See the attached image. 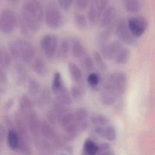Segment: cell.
<instances>
[{"instance_id": "obj_35", "label": "cell", "mask_w": 155, "mask_h": 155, "mask_svg": "<svg viewBox=\"0 0 155 155\" xmlns=\"http://www.w3.org/2000/svg\"><path fill=\"white\" fill-rule=\"evenodd\" d=\"M82 64L84 68L88 71H91L95 68L92 59L87 55L85 54L82 57Z\"/></svg>"}, {"instance_id": "obj_47", "label": "cell", "mask_w": 155, "mask_h": 155, "mask_svg": "<svg viewBox=\"0 0 155 155\" xmlns=\"http://www.w3.org/2000/svg\"><path fill=\"white\" fill-rule=\"evenodd\" d=\"M77 124H78L79 131H83L87 130L88 126V123L87 120L77 122Z\"/></svg>"}, {"instance_id": "obj_33", "label": "cell", "mask_w": 155, "mask_h": 155, "mask_svg": "<svg viewBox=\"0 0 155 155\" xmlns=\"http://www.w3.org/2000/svg\"><path fill=\"white\" fill-rule=\"evenodd\" d=\"M75 115V120L77 122L87 120L89 116L87 110L84 108H79L77 109Z\"/></svg>"}, {"instance_id": "obj_41", "label": "cell", "mask_w": 155, "mask_h": 155, "mask_svg": "<svg viewBox=\"0 0 155 155\" xmlns=\"http://www.w3.org/2000/svg\"><path fill=\"white\" fill-rule=\"evenodd\" d=\"M89 1L87 0H78L74 2L75 8L78 11H82L86 10L89 5Z\"/></svg>"}, {"instance_id": "obj_50", "label": "cell", "mask_w": 155, "mask_h": 155, "mask_svg": "<svg viewBox=\"0 0 155 155\" xmlns=\"http://www.w3.org/2000/svg\"><path fill=\"white\" fill-rule=\"evenodd\" d=\"M84 155H88V154H87V153H85V152H84Z\"/></svg>"}, {"instance_id": "obj_40", "label": "cell", "mask_w": 155, "mask_h": 155, "mask_svg": "<svg viewBox=\"0 0 155 155\" xmlns=\"http://www.w3.org/2000/svg\"><path fill=\"white\" fill-rule=\"evenodd\" d=\"M50 92L48 89H44L41 92L39 99V101L41 104H47L50 101Z\"/></svg>"}, {"instance_id": "obj_53", "label": "cell", "mask_w": 155, "mask_h": 155, "mask_svg": "<svg viewBox=\"0 0 155 155\" xmlns=\"http://www.w3.org/2000/svg\"></svg>"}, {"instance_id": "obj_46", "label": "cell", "mask_w": 155, "mask_h": 155, "mask_svg": "<svg viewBox=\"0 0 155 155\" xmlns=\"http://www.w3.org/2000/svg\"><path fill=\"white\" fill-rule=\"evenodd\" d=\"M78 133H66L64 135V139L67 141H71L74 140L77 137Z\"/></svg>"}, {"instance_id": "obj_31", "label": "cell", "mask_w": 155, "mask_h": 155, "mask_svg": "<svg viewBox=\"0 0 155 155\" xmlns=\"http://www.w3.org/2000/svg\"><path fill=\"white\" fill-rule=\"evenodd\" d=\"M84 147V152L88 155H96L97 153V146L91 140L85 141Z\"/></svg>"}, {"instance_id": "obj_18", "label": "cell", "mask_w": 155, "mask_h": 155, "mask_svg": "<svg viewBox=\"0 0 155 155\" xmlns=\"http://www.w3.org/2000/svg\"><path fill=\"white\" fill-rule=\"evenodd\" d=\"M101 81L100 76L97 72H91L87 77L88 85L94 90H98L99 89Z\"/></svg>"}, {"instance_id": "obj_29", "label": "cell", "mask_w": 155, "mask_h": 155, "mask_svg": "<svg viewBox=\"0 0 155 155\" xmlns=\"http://www.w3.org/2000/svg\"><path fill=\"white\" fill-rule=\"evenodd\" d=\"M57 102L64 106H68L72 102V99L68 90L57 94Z\"/></svg>"}, {"instance_id": "obj_37", "label": "cell", "mask_w": 155, "mask_h": 155, "mask_svg": "<svg viewBox=\"0 0 155 155\" xmlns=\"http://www.w3.org/2000/svg\"><path fill=\"white\" fill-rule=\"evenodd\" d=\"M18 150H19L23 155H31V150L29 145V143L25 140L21 139L20 138Z\"/></svg>"}, {"instance_id": "obj_7", "label": "cell", "mask_w": 155, "mask_h": 155, "mask_svg": "<svg viewBox=\"0 0 155 155\" xmlns=\"http://www.w3.org/2000/svg\"><path fill=\"white\" fill-rule=\"evenodd\" d=\"M17 18L15 14L8 9L0 12V31L4 33H10L15 28Z\"/></svg>"}, {"instance_id": "obj_10", "label": "cell", "mask_w": 155, "mask_h": 155, "mask_svg": "<svg viewBox=\"0 0 155 155\" xmlns=\"http://www.w3.org/2000/svg\"><path fill=\"white\" fill-rule=\"evenodd\" d=\"M41 49L46 56L52 57L55 55L58 47V39L53 34H48L42 38L41 42Z\"/></svg>"}, {"instance_id": "obj_39", "label": "cell", "mask_w": 155, "mask_h": 155, "mask_svg": "<svg viewBox=\"0 0 155 155\" xmlns=\"http://www.w3.org/2000/svg\"><path fill=\"white\" fill-rule=\"evenodd\" d=\"M110 35V31L109 30L104 31L101 32L97 37L98 43L99 46H101L109 42Z\"/></svg>"}, {"instance_id": "obj_30", "label": "cell", "mask_w": 155, "mask_h": 155, "mask_svg": "<svg viewBox=\"0 0 155 155\" xmlns=\"http://www.w3.org/2000/svg\"><path fill=\"white\" fill-rule=\"evenodd\" d=\"M76 121L75 115L71 112H70L65 113L59 120L61 125L64 128Z\"/></svg>"}, {"instance_id": "obj_52", "label": "cell", "mask_w": 155, "mask_h": 155, "mask_svg": "<svg viewBox=\"0 0 155 155\" xmlns=\"http://www.w3.org/2000/svg\"></svg>"}, {"instance_id": "obj_42", "label": "cell", "mask_w": 155, "mask_h": 155, "mask_svg": "<svg viewBox=\"0 0 155 155\" xmlns=\"http://www.w3.org/2000/svg\"><path fill=\"white\" fill-rule=\"evenodd\" d=\"M74 1L71 0H59L58 1V3L60 7L64 10H68L70 8Z\"/></svg>"}, {"instance_id": "obj_36", "label": "cell", "mask_w": 155, "mask_h": 155, "mask_svg": "<svg viewBox=\"0 0 155 155\" xmlns=\"http://www.w3.org/2000/svg\"><path fill=\"white\" fill-rule=\"evenodd\" d=\"M117 137V131L112 126H108L105 127L104 138L110 141H113Z\"/></svg>"}, {"instance_id": "obj_9", "label": "cell", "mask_w": 155, "mask_h": 155, "mask_svg": "<svg viewBox=\"0 0 155 155\" xmlns=\"http://www.w3.org/2000/svg\"><path fill=\"white\" fill-rule=\"evenodd\" d=\"M28 125L31 133L33 136L34 143L39 146L40 144L41 123L36 112L31 111L28 114Z\"/></svg>"}, {"instance_id": "obj_20", "label": "cell", "mask_w": 155, "mask_h": 155, "mask_svg": "<svg viewBox=\"0 0 155 155\" xmlns=\"http://www.w3.org/2000/svg\"><path fill=\"white\" fill-rule=\"evenodd\" d=\"M73 21L76 27L81 30H84L87 27V19L85 15L79 12H75Z\"/></svg>"}, {"instance_id": "obj_32", "label": "cell", "mask_w": 155, "mask_h": 155, "mask_svg": "<svg viewBox=\"0 0 155 155\" xmlns=\"http://www.w3.org/2000/svg\"><path fill=\"white\" fill-rule=\"evenodd\" d=\"M28 91L31 95L36 96L40 91L39 84L35 80H29L28 83Z\"/></svg>"}, {"instance_id": "obj_6", "label": "cell", "mask_w": 155, "mask_h": 155, "mask_svg": "<svg viewBox=\"0 0 155 155\" xmlns=\"http://www.w3.org/2000/svg\"><path fill=\"white\" fill-rule=\"evenodd\" d=\"M128 27L132 36L135 38H140L146 32L148 27L147 21L142 17H132L127 21Z\"/></svg>"}, {"instance_id": "obj_28", "label": "cell", "mask_w": 155, "mask_h": 155, "mask_svg": "<svg viewBox=\"0 0 155 155\" xmlns=\"http://www.w3.org/2000/svg\"><path fill=\"white\" fill-rule=\"evenodd\" d=\"M91 122L97 126H103L109 123V120L106 116L100 114L92 115L91 117Z\"/></svg>"}, {"instance_id": "obj_3", "label": "cell", "mask_w": 155, "mask_h": 155, "mask_svg": "<svg viewBox=\"0 0 155 155\" xmlns=\"http://www.w3.org/2000/svg\"><path fill=\"white\" fill-rule=\"evenodd\" d=\"M12 56L18 60L28 63L32 61L35 57V50L29 41L18 39L12 41L9 46Z\"/></svg>"}, {"instance_id": "obj_43", "label": "cell", "mask_w": 155, "mask_h": 155, "mask_svg": "<svg viewBox=\"0 0 155 155\" xmlns=\"http://www.w3.org/2000/svg\"><path fill=\"white\" fill-rule=\"evenodd\" d=\"M97 152H99V153L101 154L102 153L109 151V150L110 149V146L108 143H101L100 145L97 146Z\"/></svg>"}, {"instance_id": "obj_4", "label": "cell", "mask_w": 155, "mask_h": 155, "mask_svg": "<svg viewBox=\"0 0 155 155\" xmlns=\"http://www.w3.org/2000/svg\"><path fill=\"white\" fill-rule=\"evenodd\" d=\"M108 2L107 1H90L87 12V19L91 26H95L99 22L101 15L108 6Z\"/></svg>"}, {"instance_id": "obj_48", "label": "cell", "mask_w": 155, "mask_h": 155, "mask_svg": "<svg viewBox=\"0 0 155 155\" xmlns=\"http://www.w3.org/2000/svg\"><path fill=\"white\" fill-rule=\"evenodd\" d=\"M14 101L13 100L10 99L7 101L4 104V110L6 111H8L13 107L14 105Z\"/></svg>"}, {"instance_id": "obj_27", "label": "cell", "mask_w": 155, "mask_h": 155, "mask_svg": "<svg viewBox=\"0 0 155 155\" xmlns=\"http://www.w3.org/2000/svg\"><path fill=\"white\" fill-rule=\"evenodd\" d=\"M11 58L8 51L3 49H0V68H6L10 65Z\"/></svg>"}, {"instance_id": "obj_34", "label": "cell", "mask_w": 155, "mask_h": 155, "mask_svg": "<svg viewBox=\"0 0 155 155\" xmlns=\"http://www.w3.org/2000/svg\"><path fill=\"white\" fill-rule=\"evenodd\" d=\"M93 57L96 64L100 69L102 71H105L107 68V65L101 54L97 51H95L93 54Z\"/></svg>"}, {"instance_id": "obj_38", "label": "cell", "mask_w": 155, "mask_h": 155, "mask_svg": "<svg viewBox=\"0 0 155 155\" xmlns=\"http://www.w3.org/2000/svg\"><path fill=\"white\" fill-rule=\"evenodd\" d=\"M16 72L18 74V83L22 84L27 79V73L25 69L20 65H17L16 67Z\"/></svg>"}, {"instance_id": "obj_24", "label": "cell", "mask_w": 155, "mask_h": 155, "mask_svg": "<svg viewBox=\"0 0 155 155\" xmlns=\"http://www.w3.org/2000/svg\"><path fill=\"white\" fill-rule=\"evenodd\" d=\"M34 71L39 75L45 76L48 72V68L45 61L41 58H38L34 61L33 65Z\"/></svg>"}, {"instance_id": "obj_11", "label": "cell", "mask_w": 155, "mask_h": 155, "mask_svg": "<svg viewBox=\"0 0 155 155\" xmlns=\"http://www.w3.org/2000/svg\"><path fill=\"white\" fill-rule=\"evenodd\" d=\"M116 34L120 40L123 43L131 44L134 42V38L130 33L127 21L122 19L120 20L116 26Z\"/></svg>"}, {"instance_id": "obj_8", "label": "cell", "mask_w": 155, "mask_h": 155, "mask_svg": "<svg viewBox=\"0 0 155 155\" xmlns=\"http://www.w3.org/2000/svg\"><path fill=\"white\" fill-rule=\"evenodd\" d=\"M123 48L120 41H113L100 46V50L103 58L111 61L114 60L119 51Z\"/></svg>"}, {"instance_id": "obj_14", "label": "cell", "mask_w": 155, "mask_h": 155, "mask_svg": "<svg viewBox=\"0 0 155 155\" xmlns=\"http://www.w3.org/2000/svg\"><path fill=\"white\" fill-rule=\"evenodd\" d=\"M70 50L72 55L77 58H81L85 54L83 44L77 38H72L70 41Z\"/></svg>"}, {"instance_id": "obj_21", "label": "cell", "mask_w": 155, "mask_h": 155, "mask_svg": "<svg viewBox=\"0 0 155 155\" xmlns=\"http://www.w3.org/2000/svg\"><path fill=\"white\" fill-rule=\"evenodd\" d=\"M41 132L46 138L52 140L57 132L51 127L49 124L46 121L41 123Z\"/></svg>"}, {"instance_id": "obj_13", "label": "cell", "mask_w": 155, "mask_h": 155, "mask_svg": "<svg viewBox=\"0 0 155 155\" xmlns=\"http://www.w3.org/2000/svg\"><path fill=\"white\" fill-rule=\"evenodd\" d=\"M15 123L20 138L29 143L30 138L28 127L25 123V120L19 114L16 115Z\"/></svg>"}, {"instance_id": "obj_17", "label": "cell", "mask_w": 155, "mask_h": 155, "mask_svg": "<svg viewBox=\"0 0 155 155\" xmlns=\"http://www.w3.org/2000/svg\"><path fill=\"white\" fill-rule=\"evenodd\" d=\"M123 5L127 12L131 13L139 12L142 7L141 2L138 0H126Z\"/></svg>"}, {"instance_id": "obj_45", "label": "cell", "mask_w": 155, "mask_h": 155, "mask_svg": "<svg viewBox=\"0 0 155 155\" xmlns=\"http://www.w3.org/2000/svg\"><path fill=\"white\" fill-rule=\"evenodd\" d=\"M8 82V77L5 71L0 68V83L6 84Z\"/></svg>"}, {"instance_id": "obj_25", "label": "cell", "mask_w": 155, "mask_h": 155, "mask_svg": "<svg viewBox=\"0 0 155 155\" xmlns=\"http://www.w3.org/2000/svg\"><path fill=\"white\" fill-rule=\"evenodd\" d=\"M8 140L9 146L11 148L14 150L18 149L20 138L18 132L14 130H11L8 135Z\"/></svg>"}, {"instance_id": "obj_51", "label": "cell", "mask_w": 155, "mask_h": 155, "mask_svg": "<svg viewBox=\"0 0 155 155\" xmlns=\"http://www.w3.org/2000/svg\"><path fill=\"white\" fill-rule=\"evenodd\" d=\"M110 155H113V154H110Z\"/></svg>"}, {"instance_id": "obj_2", "label": "cell", "mask_w": 155, "mask_h": 155, "mask_svg": "<svg viewBox=\"0 0 155 155\" xmlns=\"http://www.w3.org/2000/svg\"><path fill=\"white\" fill-rule=\"evenodd\" d=\"M21 16L24 24L29 30L36 31L40 28L43 18V11L38 1L26 2L22 6Z\"/></svg>"}, {"instance_id": "obj_15", "label": "cell", "mask_w": 155, "mask_h": 155, "mask_svg": "<svg viewBox=\"0 0 155 155\" xmlns=\"http://www.w3.org/2000/svg\"><path fill=\"white\" fill-rule=\"evenodd\" d=\"M51 88L52 91L57 94L68 90L63 82L61 74L60 72L57 71L54 73Z\"/></svg>"}, {"instance_id": "obj_26", "label": "cell", "mask_w": 155, "mask_h": 155, "mask_svg": "<svg viewBox=\"0 0 155 155\" xmlns=\"http://www.w3.org/2000/svg\"><path fill=\"white\" fill-rule=\"evenodd\" d=\"M85 88L84 86L81 84H76L71 87V97L76 100L81 99L85 94Z\"/></svg>"}, {"instance_id": "obj_16", "label": "cell", "mask_w": 155, "mask_h": 155, "mask_svg": "<svg viewBox=\"0 0 155 155\" xmlns=\"http://www.w3.org/2000/svg\"><path fill=\"white\" fill-rule=\"evenodd\" d=\"M68 70L73 81L76 84L81 83L83 75L79 68L75 63H70L68 65Z\"/></svg>"}, {"instance_id": "obj_23", "label": "cell", "mask_w": 155, "mask_h": 155, "mask_svg": "<svg viewBox=\"0 0 155 155\" xmlns=\"http://www.w3.org/2000/svg\"><path fill=\"white\" fill-rule=\"evenodd\" d=\"M70 51V42L67 38H64L61 41L59 46L58 50V55L60 58H66L68 56Z\"/></svg>"}, {"instance_id": "obj_12", "label": "cell", "mask_w": 155, "mask_h": 155, "mask_svg": "<svg viewBox=\"0 0 155 155\" xmlns=\"http://www.w3.org/2000/svg\"><path fill=\"white\" fill-rule=\"evenodd\" d=\"M117 15L116 8L113 6H108L103 12L100 19V25L102 28H107L113 22Z\"/></svg>"}, {"instance_id": "obj_49", "label": "cell", "mask_w": 155, "mask_h": 155, "mask_svg": "<svg viewBox=\"0 0 155 155\" xmlns=\"http://www.w3.org/2000/svg\"><path fill=\"white\" fill-rule=\"evenodd\" d=\"M5 137V131L4 128L0 125V144L3 142Z\"/></svg>"}, {"instance_id": "obj_22", "label": "cell", "mask_w": 155, "mask_h": 155, "mask_svg": "<svg viewBox=\"0 0 155 155\" xmlns=\"http://www.w3.org/2000/svg\"><path fill=\"white\" fill-rule=\"evenodd\" d=\"M130 56V51L123 47L117 54L114 61L117 64L123 65L126 64L129 59Z\"/></svg>"}, {"instance_id": "obj_44", "label": "cell", "mask_w": 155, "mask_h": 155, "mask_svg": "<svg viewBox=\"0 0 155 155\" xmlns=\"http://www.w3.org/2000/svg\"><path fill=\"white\" fill-rule=\"evenodd\" d=\"M105 127L103 126H97L94 129L95 134L101 138H104Z\"/></svg>"}, {"instance_id": "obj_1", "label": "cell", "mask_w": 155, "mask_h": 155, "mask_svg": "<svg viewBox=\"0 0 155 155\" xmlns=\"http://www.w3.org/2000/svg\"><path fill=\"white\" fill-rule=\"evenodd\" d=\"M127 76L121 71H115L110 74L105 80L100 93L101 103L106 106L113 105L121 97L127 87Z\"/></svg>"}, {"instance_id": "obj_5", "label": "cell", "mask_w": 155, "mask_h": 155, "mask_svg": "<svg viewBox=\"0 0 155 155\" xmlns=\"http://www.w3.org/2000/svg\"><path fill=\"white\" fill-rule=\"evenodd\" d=\"M45 20L48 26L51 28H58L62 25L63 15L56 4L51 3L48 5L45 13Z\"/></svg>"}, {"instance_id": "obj_19", "label": "cell", "mask_w": 155, "mask_h": 155, "mask_svg": "<svg viewBox=\"0 0 155 155\" xmlns=\"http://www.w3.org/2000/svg\"><path fill=\"white\" fill-rule=\"evenodd\" d=\"M33 103L31 99L28 96H22L20 101V108L23 113L28 114L32 111Z\"/></svg>"}]
</instances>
